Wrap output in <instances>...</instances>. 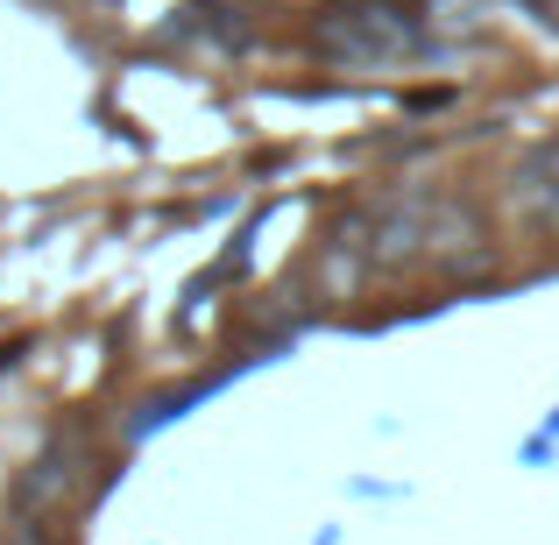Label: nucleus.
<instances>
[{
	"label": "nucleus",
	"mask_w": 559,
	"mask_h": 545,
	"mask_svg": "<svg viewBox=\"0 0 559 545\" xmlns=\"http://www.w3.org/2000/svg\"><path fill=\"white\" fill-rule=\"evenodd\" d=\"M524 205H538L546 220H559V142L538 156L532 170H524Z\"/></svg>",
	"instance_id": "1"
}]
</instances>
